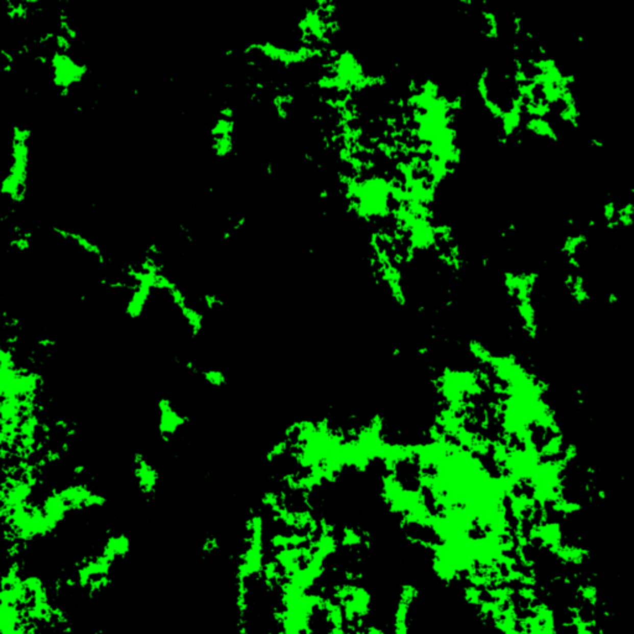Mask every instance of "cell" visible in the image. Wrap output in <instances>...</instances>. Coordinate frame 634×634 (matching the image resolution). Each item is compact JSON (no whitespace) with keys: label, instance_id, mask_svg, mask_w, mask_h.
I'll use <instances>...</instances> for the list:
<instances>
[{"label":"cell","instance_id":"3","mask_svg":"<svg viewBox=\"0 0 634 634\" xmlns=\"http://www.w3.org/2000/svg\"><path fill=\"white\" fill-rule=\"evenodd\" d=\"M203 378L209 384H213V385H223L226 383V377L222 372H218V371H205L202 373Z\"/></svg>","mask_w":634,"mask_h":634},{"label":"cell","instance_id":"2","mask_svg":"<svg viewBox=\"0 0 634 634\" xmlns=\"http://www.w3.org/2000/svg\"><path fill=\"white\" fill-rule=\"evenodd\" d=\"M182 316L185 317V320L187 321V325L190 326L192 333L197 334L200 332V330L202 328V322H203V317L197 310L192 309L190 306H185L184 309H181Z\"/></svg>","mask_w":634,"mask_h":634},{"label":"cell","instance_id":"4","mask_svg":"<svg viewBox=\"0 0 634 634\" xmlns=\"http://www.w3.org/2000/svg\"><path fill=\"white\" fill-rule=\"evenodd\" d=\"M205 301H206V302H205V305H206V306L208 307V309H214V307L218 306V305L222 304V302H221L220 300H218V299L216 298V296H213V295H208V296H206V298H205Z\"/></svg>","mask_w":634,"mask_h":634},{"label":"cell","instance_id":"1","mask_svg":"<svg viewBox=\"0 0 634 634\" xmlns=\"http://www.w3.org/2000/svg\"><path fill=\"white\" fill-rule=\"evenodd\" d=\"M159 410H160V425L159 431L161 434L164 440H168L179 431L181 426H184L186 421L185 415L179 412L174 409L173 403L167 400L166 398H162L159 401Z\"/></svg>","mask_w":634,"mask_h":634}]
</instances>
